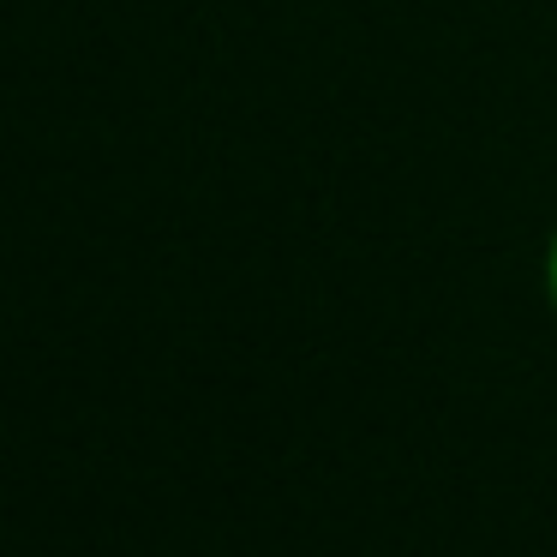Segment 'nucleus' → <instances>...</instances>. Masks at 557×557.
<instances>
[{
	"label": "nucleus",
	"instance_id": "obj_1",
	"mask_svg": "<svg viewBox=\"0 0 557 557\" xmlns=\"http://www.w3.org/2000/svg\"><path fill=\"white\" fill-rule=\"evenodd\" d=\"M545 288H552V306H557V234H552V252H545Z\"/></svg>",
	"mask_w": 557,
	"mask_h": 557
}]
</instances>
